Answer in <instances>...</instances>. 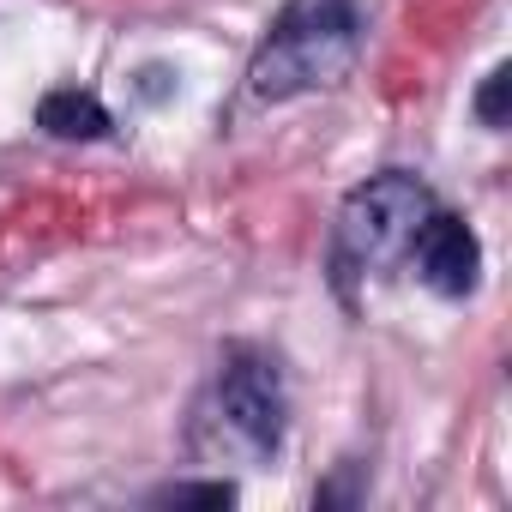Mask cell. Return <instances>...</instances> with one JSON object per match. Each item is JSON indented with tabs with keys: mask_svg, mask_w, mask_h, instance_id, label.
<instances>
[{
	"mask_svg": "<svg viewBox=\"0 0 512 512\" xmlns=\"http://www.w3.org/2000/svg\"><path fill=\"white\" fill-rule=\"evenodd\" d=\"M356 55V7L350 0H290L272 25L266 49L253 55V91L260 97H296L314 85H332Z\"/></svg>",
	"mask_w": 512,
	"mask_h": 512,
	"instance_id": "cell-1",
	"label": "cell"
},
{
	"mask_svg": "<svg viewBox=\"0 0 512 512\" xmlns=\"http://www.w3.org/2000/svg\"><path fill=\"white\" fill-rule=\"evenodd\" d=\"M428 211H434V199H428V187L416 175L392 169V175L362 181L344 199V211H338V260L344 266H386V260H398V253L416 241Z\"/></svg>",
	"mask_w": 512,
	"mask_h": 512,
	"instance_id": "cell-2",
	"label": "cell"
},
{
	"mask_svg": "<svg viewBox=\"0 0 512 512\" xmlns=\"http://www.w3.org/2000/svg\"><path fill=\"white\" fill-rule=\"evenodd\" d=\"M217 428L229 446H241L247 458H266L284 434V392H278V368L260 356H229L217 374Z\"/></svg>",
	"mask_w": 512,
	"mask_h": 512,
	"instance_id": "cell-3",
	"label": "cell"
},
{
	"mask_svg": "<svg viewBox=\"0 0 512 512\" xmlns=\"http://www.w3.org/2000/svg\"><path fill=\"white\" fill-rule=\"evenodd\" d=\"M410 253H416V272H422L428 290H440V296H470L476 290L482 247H476V235H470L464 217L428 211L422 229H416V241H410Z\"/></svg>",
	"mask_w": 512,
	"mask_h": 512,
	"instance_id": "cell-4",
	"label": "cell"
},
{
	"mask_svg": "<svg viewBox=\"0 0 512 512\" xmlns=\"http://www.w3.org/2000/svg\"><path fill=\"white\" fill-rule=\"evenodd\" d=\"M37 127L55 139H103L109 133V109L91 91H49L37 103Z\"/></svg>",
	"mask_w": 512,
	"mask_h": 512,
	"instance_id": "cell-5",
	"label": "cell"
},
{
	"mask_svg": "<svg viewBox=\"0 0 512 512\" xmlns=\"http://www.w3.org/2000/svg\"><path fill=\"white\" fill-rule=\"evenodd\" d=\"M506 109H512V73L494 67L488 85H482V97H476V115H482L488 127H506Z\"/></svg>",
	"mask_w": 512,
	"mask_h": 512,
	"instance_id": "cell-6",
	"label": "cell"
},
{
	"mask_svg": "<svg viewBox=\"0 0 512 512\" xmlns=\"http://www.w3.org/2000/svg\"><path fill=\"white\" fill-rule=\"evenodd\" d=\"M169 500H181V506H229L235 488L229 482H199V488H169Z\"/></svg>",
	"mask_w": 512,
	"mask_h": 512,
	"instance_id": "cell-7",
	"label": "cell"
}]
</instances>
